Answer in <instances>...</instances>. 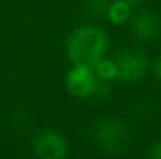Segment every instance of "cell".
<instances>
[{"label":"cell","mask_w":161,"mask_h":159,"mask_svg":"<svg viewBox=\"0 0 161 159\" xmlns=\"http://www.w3.org/2000/svg\"><path fill=\"white\" fill-rule=\"evenodd\" d=\"M118 70V79L125 82L139 81L147 70V58L142 51L137 50H125L115 60Z\"/></svg>","instance_id":"5"},{"label":"cell","mask_w":161,"mask_h":159,"mask_svg":"<svg viewBox=\"0 0 161 159\" xmlns=\"http://www.w3.org/2000/svg\"><path fill=\"white\" fill-rule=\"evenodd\" d=\"M154 74H156V77L161 81V56L156 60V63H154Z\"/></svg>","instance_id":"11"},{"label":"cell","mask_w":161,"mask_h":159,"mask_svg":"<svg viewBox=\"0 0 161 159\" xmlns=\"http://www.w3.org/2000/svg\"><path fill=\"white\" fill-rule=\"evenodd\" d=\"M33 152L38 159H65L69 146L58 132L41 130L33 139Z\"/></svg>","instance_id":"3"},{"label":"cell","mask_w":161,"mask_h":159,"mask_svg":"<svg viewBox=\"0 0 161 159\" xmlns=\"http://www.w3.org/2000/svg\"><path fill=\"white\" fill-rule=\"evenodd\" d=\"M108 38L105 31L94 26H82L70 34L67 41V55L74 65L94 67L105 56Z\"/></svg>","instance_id":"1"},{"label":"cell","mask_w":161,"mask_h":159,"mask_svg":"<svg viewBox=\"0 0 161 159\" xmlns=\"http://www.w3.org/2000/svg\"><path fill=\"white\" fill-rule=\"evenodd\" d=\"M110 2L108 0H91L89 2V14L94 17H106Z\"/></svg>","instance_id":"9"},{"label":"cell","mask_w":161,"mask_h":159,"mask_svg":"<svg viewBox=\"0 0 161 159\" xmlns=\"http://www.w3.org/2000/svg\"><path fill=\"white\" fill-rule=\"evenodd\" d=\"M130 26H132L134 36L141 41H151L154 38H158L161 33L159 17L153 12H147V10L130 17Z\"/></svg>","instance_id":"6"},{"label":"cell","mask_w":161,"mask_h":159,"mask_svg":"<svg viewBox=\"0 0 161 159\" xmlns=\"http://www.w3.org/2000/svg\"><path fill=\"white\" fill-rule=\"evenodd\" d=\"M98 82L99 79L96 77L93 67L87 65H74L65 77L67 91L75 98H91L96 91Z\"/></svg>","instance_id":"4"},{"label":"cell","mask_w":161,"mask_h":159,"mask_svg":"<svg viewBox=\"0 0 161 159\" xmlns=\"http://www.w3.org/2000/svg\"><path fill=\"white\" fill-rule=\"evenodd\" d=\"M93 137L101 151L108 154H118L129 144V130L120 120L103 118L94 123Z\"/></svg>","instance_id":"2"},{"label":"cell","mask_w":161,"mask_h":159,"mask_svg":"<svg viewBox=\"0 0 161 159\" xmlns=\"http://www.w3.org/2000/svg\"><path fill=\"white\" fill-rule=\"evenodd\" d=\"M93 70H94V74H96V77L103 82H110V81H113V79H118V70H117L115 60H108V58H105V56H103L99 62L94 63Z\"/></svg>","instance_id":"8"},{"label":"cell","mask_w":161,"mask_h":159,"mask_svg":"<svg viewBox=\"0 0 161 159\" xmlns=\"http://www.w3.org/2000/svg\"><path fill=\"white\" fill-rule=\"evenodd\" d=\"M146 159H161V140H156L149 146L147 152H146Z\"/></svg>","instance_id":"10"},{"label":"cell","mask_w":161,"mask_h":159,"mask_svg":"<svg viewBox=\"0 0 161 159\" xmlns=\"http://www.w3.org/2000/svg\"><path fill=\"white\" fill-rule=\"evenodd\" d=\"M125 2H129V3H136V2H141V0H125Z\"/></svg>","instance_id":"12"},{"label":"cell","mask_w":161,"mask_h":159,"mask_svg":"<svg viewBox=\"0 0 161 159\" xmlns=\"http://www.w3.org/2000/svg\"><path fill=\"white\" fill-rule=\"evenodd\" d=\"M132 3L125 2V0H115V2H110L108 12H106V17L112 24L118 26V24H125L127 21H130L132 17Z\"/></svg>","instance_id":"7"}]
</instances>
